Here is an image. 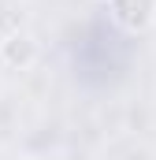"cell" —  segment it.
<instances>
[{
	"label": "cell",
	"mask_w": 156,
	"mask_h": 160,
	"mask_svg": "<svg viewBox=\"0 0 156 160\" xmlns=\"http://www.w3.org/2000/svg\"><path fill=\"white\" fill-rule=\"evenodd\" d=\"M119 15L130 22V26H141L149 19V0H119Z\"/></svg>",
	"instance_id": "obj_1"
}]
</instances>
